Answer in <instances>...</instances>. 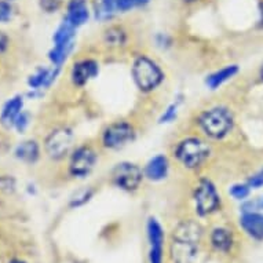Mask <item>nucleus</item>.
I'll return each instance as SVG.
<instances>
[{
	"mask_svg": "<svg viewBox=\"0 0 263 263\" xmlns=\"http://www.w3.org/2000/svg\"><path fill=\"white\" fill-rule=\"evenodd\" d=\"M22 106H24V98L21 95H17L5 105V108L0 115V123L5 125L6 128H9L11 125L15 124L18 116L21 115Z\"/></svg>",
	"mask_w": 263,
	"mask_h": 263,
	"instance_id": "15",
	"label": "nucleus"
},
{
	"mask_svg": "<svg viewBox=\"0 0 263 263\" xmlns=\"http://www.w3.org/2000/svg\"><path fill=\"white\" fill-rule=\"evenodd\" d=\"M90 17V11L87 7L86 0H70L68 5V13H66V21L72 24L74 28L86 24Z\"/></svg>",
	"mask_w": 263,
	"mask_h": 263,
	"instance_id": "14",
	"label": "nucleus"
},
{
	"mask_svg": "<svg viewBox=\"0 0 263 263\" xmlns=\"http://www.w3.org/2000/svg\"><path fill=\"white\" fill-rule=\"evenodd\" d=\"M92 194H94V192L90 189H84L82 190V192H79V193L76 194V197H74L73 201H72V205H73V207H79V205L87 203V201L91 199Z\"/></svg>",
	"mask_w": 263,
	"mask_h": 263,
	"instance_id": "26",
	"label": "nucleus"
},
{
	"mask_svg": "<svg viewBox=\"0 0 263 263\" xmlns=\"http://www.w3.org/2000/svg\"><path fill=\"white\" fill-rule=\"evenodd\" d=\"M143 177L145 174L137 164L127 163V161L119 163L112 171L113 185L127 192H134L138 189Z\"/></svg>",
	"mask_w": 263,
	"mask_h": 263,
	"instance_id": "5",
	"label": "nucleus"
},
{
	"mask_svg": "<svg viewBox=\"0 0 263 263\" xmlns=\"http://www.w3.org/2000/svg\"><path fill=\"white\" fill-rule=\"evenodd\" d=\"M11 6L10 3L5 2V0H0V22L9 21L11 17Z\"/></svg>",
	"mask_w": 263,
	"mask_h": 263,
	"instance_id": "29",
	"label": "nucleus"
},
{
	"mask_svg": "<svg viewBox=\"0 0 263 263\" xmlns=\"http://www.w3.org/2000/svg\"><path fill=\"white\" fill-rule=\"evenodd\" d=\"M230 196L233 197L234 200H238V201H242L246 200L251 193V186L248 183H236L230 187L229 190Z\"/></svg>",
	"mask_w": 263,
	"mask_h": 263,
	"instance_id": "22",
	"label": "nucleus"
},
{
	"mask_svg": "<svg viewBox=\"0 0 263 263\" xmlns=\"http://www.w3.org/2000/svg\"><path fill=\"white\" fill-rule=\"evenodd\" d=\"M133 78L139 90L152 91L161 84L164 79L163 70L155 61L146 55H139L133 64Z\"/></svg>",
	"mask_w": 263,
	"mask_h": 263,
	"instance_id": "3",
	"label": "nucleus"
},
{
	"mask_svg": "<svg viewBox=\"0 0 263 263\" xmlns=\"http://www.w3.org/2000/svg\"><path fill=\"white\" fill-rule=\"evenodd\" d=\"M194 205L200 216H207L220 207V196L208 178H201L194 189Z\"/></svg>",
	"mask_w": 263,
	"mask_h": 263,
	"instance_id": "4",
	"label": "nucleus"
},
{
	"mask_svg": "<svg viewBox=\"0 0 263 263\" xmlns=\"http://www.w3.org/2000/svg\"><path fill=\"white\" fill-rule=\"evenodd\" d=\"M73 43L70 44H62V46H54L52 50L48 52V58L52 62L54 66L61 68V65L64 64L65 61L68 60V57L73 50Z\"/></svg>",
	"mask_w": 263,
	"mask_h": 263,
	"instance_id": "21",
	"label": "nucleus"
},
{
	"mask_svg": "<svg viewBox=\"0 0 263 263\" xmlns=\"http://www.w3.org/2000/svg\"><path fill=\"white\" fill-rule=\"evenodd\" d=\"M74 30H76V28L65 20L60 25V28L57 29L55 33H54V37H52L54 46L74 43Z\"/></svg>",
	"mask_w": 263,
	"mask_h": 263,
	"instance_id": "20",
	"label": "nucleus"
},
{
	"mask_svg": "<svg viewBox=\"0 0 263 263\" xmlns=\"http://www.w3.org/2000/svg\"><path fill=\"white\" fill-rule=\"evenodd\" d=\"M39 145L36 141H32V139L18 145L17 151H15V156L18 159H21L22 161H26V163H35L36 160L39 159Z\"/></svg>",
	"mask_w": 263,
	"mask_h": 263,
	"instance_id": "19",
	"label": "nucleus"
},
{
	"mask_svg": "<svg viewBox=\"0 0 263 263\" xmlns=\"http://www.w3.org/2000/svg\"><path fill=\"white\" fill-rule=\"evenodd\" d=\"M248 185L254 189H258V187H262L263 186V170H260L259 173H256L255 175L248 179Z\"/></svg>",
	"mask_w": 263,
	"mask_h": 263,
	"instance_id": "30",
	"label": "nucleus"
},
{
	"mask_svg": "<svg viewBox=\"0 0 263 263\" xmlns=\"http://www.w3.org/2000/svg\"><path fill=\"white\" fill-rule=\"evenodd\" d=\"M238 72L237 65H229V66H224L222 69L216 70L214 73H211L207 78V86L211 88V90H216L218 87H220L222 84H224L226 82H229L230 79L234 78Z\"/></svg>",
	"mask_w": 263,
	"mask_h": 263,
	"instance_id": "16",
	"label": "nucleus"
},
{
	"mask_svg": "<svg viewBox=\"0 0 263 263\" xmlns=\"http://www.w3.org/2000/svg\"><path fill=\"white\" fill-rule=\"evenodd\" d=\"M98 156L91 146H80L72 153L69 161V173L72 177L84 178L94 170Z\"/></svg>",
	"mask_w": 263,
	"mask_h": 263,
	"instance_id": "7",
	"label": "nucleus"
},
{
	"mask_svg": "<svg viewBox=\"0 0 263 263\" xmlns=\"http://www.w3.org/2000/svg\"><path fill=\"white\" fill-rule=\"evenodd\" d=\"M9 263H25V262H22V260H18V259H13V260H11V262H9Z\"/></svg>",
	"mask_w": 263,
	"mask_h": 263,
	"instance_id": "34",
	"label": "nucleus"
},
{
	"mask_svg": "<svg viewBox=\"0 0 263 263\" xmlns=\"http://www.w3.org/2000/svg\"><path fill=\"white\" fill-rule=\"evenodd\" d=\"M60 72V68L54 66L52 69H39L35 74H32L29 79V86L32 88H40V87H48L54 80L55 76Z\"/></svg>",
	"mask_w": 263,
	"mask_h": 263,
	"instance_id": "18",
	"label": "nucleus"
},
{
	"mask_svg": "<svg viewBox=\"0 0 263 263\" xmlns=\"http://www.w3.org/2000/svg\"><path fill=\"white\" fill-rule=\"evenodd\" d=\"M147 238H149V263H163L164 230L161 224L151 218L147 220Z\"/></svg>",
	"mask_w": 263,
	"mask_h": 263,
	"instance_id": "9",
	"label": "nucleus"
},
{
	"mask_svg": "<svg viewBox=\"0 0 263 263\" xmlns=\"http://www.w3.org/2000/svg\"><path fill=\"white\" fill-rule=\"evenodd\" d=\"M196 252H197V244L173 238L171 258L174 263H190L196 256Z\"/></svg>",
	"mask_w": 263,
	"mask_h": 263,
	"instance_id": "13",
	"label": "nucleus"
},
{
	"mask_svg": "<svg viewBox=\"0 0 263 263\" xmlns=\"http://www.w3.org/2000/svg\"><path fill=\"white\" fill-rule=\"evenodd\" d=\"M135 137L134 127L127 121H116L108 125L102 134V143L108 149H119L131 142Z\"/></svg>",
	"mask_w": 263,
	"mask_h": 263,
	"instance_id": "6",
	"label": "nucleus"
},
{
	"mask_svg": "<svg viewBox=\"0 0 263 263\" xmlns=\"http://www.w3.org/2000/svg\"><path fill=\"white\" fill-rule=\"evenodd\" d=\"M100 73V65L94 60H82L76 62L70 72L72 82L76 86H86L87 83L95 79Z\"/></svg>",
	"mask_w": 263,
	"mask_h": 263,
	"instance_id": "10",
	"label": "nucleus"
},
{
	"mask_svg": "<svg viewBox=\"0 0 263 263\" xmlns=\"http://www.w3.org/2000/svg\"><path fill=\"white\" fill-rule=\"evenodd\" d=\"M186 2H196V0H186Z\"/></svg>",
	"mask_w": 263,
	"mask_h": 263,
	"instance_id": "36",
	"label": "nucleus"
},
{
	"mask_svg": "<svg viewBox=\"0 0 263 263\" xmlns=\"http://www.w3.org/2000/svg\"><path fill=\"white\" fill-rule=\"evenodd\" d=\"M242 230L255 240H263V214L250 211L244 212L240 219Z\"/></svg>",
	"mask_w": 263,
	"mask_h": 263,
	"instance_id": "12",
	"label": "nucleus"
},
{
	"mask_svg": "<svg viewBox=\"0 0 263 263\" xmlns=\"http://www.w3.org/2000/svg\"><path fill=\"white\" fill-rule=\"evenodd\" d=\"M210 153L211 149L208 143L196 137L182 139L174 152L178 161L189 170L199 168L200 165H203L204 161L210 157Z\"/></svg>",
	"mask_w": 263,
	"mask_h": 263,
	"instance_id": "2",
	"label": "nucleus"
},
{
	"mask_svg": "<svg viewBox=\"0 0 263 263\" xmlns=\"http://www.w3.org/2000/svg\"><path fill=\"white\" fill-rule=\"evenodd\" d=\"M62 5V0H40V6L42 9L46 10L47 13L57 11Z\"/></svg>",
	"mask_w": 263,
	"mask_h": 263,
	"instance_id": "27",
	"label": "nucleus"
},
{
	"mask_svg": "<svg viewBox=\"0 0 263 263\" xmlns=\"http://www.w3.org/2000/svg\"><path fill=\"white\" fill-rule=\"evenodd\" d=\"M252 205L258 208V210H263V197H260V199H259L258 201H255V203H252Z\"/></svg>",
	"mask_w": 263,
	"mask_h": 263,
	"instance_id": "33",
	"label": "nucleus"
},
{
	"mask_svg": "<svg viewBox=\"0 0 263 263\" xmlns=\"http://www.w3.org/2000/svg\"><path fill=\"white\" fill-rule=\"evenodd\" d=\"M260 78H262V80H263V68H262V70H260Z\"/></svg>",
	"mask_w": 263,
	"mask_h": 263,
	"instance_id": "35",
	"label": "nucleus"
},
{
	"mask_svg": "<svg viewBox=\"0 0 263 263\" xmlns=\"http://www.w3.org/2000/svg\"><path fill=\"white\" fill-rule=\"evenodd\" d=\"M170 161L164 155H157L147 161L145 167V177L153 182L163 181L168 175Z\"/></svg>",
	"mask_w": 263,
	"mask_h": 263,
	"instance_id": "11",
	"label": "nucleus"
},
{
	"mask_svg": "<svg viewBox=\"0 0 263 263\" xmlns=\"http://www.w3.org/2000/svg\"><path fill=\"white\" fill-rule=\"evenodd\" d=\"M177 113H178V104H173L170 105L167 110L164 112V115L161 116L160 121L161 123H170V121H173L175 117H177Z\"/></svg>",
	"mask_w": 263,
	"mask_h": 263,
	"instance_id": "28",
	"label": "nucleus"
},
{
	"mask_svg": "<svg viewBox=\"0 0 263 263\" xmlns=\"http://www.w3.org/2000/svg\"><path fill=\"white\" fill-rule=\"evenodd\" d=\"M211 244L216 251L228 252L233 246V236L228 229L216 228L211 233Z\"/></svg>",
	"mask_w": 263,
	"mask_h": 263,
	"instance_id": "17",
	"label": "nucleus"
},
{
	"mask_svg": "<svg viewBox=\"0 0 263 263\" xmlns=\"http://www.w3.org/2000/svg\"><path fill=\"white\" fill-rule=\"evenodd\" d=\"M9 46V39H7V36L3 35L2 32H0V54H3L6 51V48Z\"/></svg>",
	"mask_w": 263,
	"mask_h": 263,
	"instance_id": "32",
	"label": "nucleus"
},
{
	"mask_svg": "<svg viewBox=\"0 0 263 263\" xmlns=\"http://www.w3.org/2000/svg\"><path fill=\"white\" fill-rule=\"evenodd\" d=\"M149 0H119V10L121 11H128L131 9L139 7V6L146 5Z\"/></svg>",
	"mask_w": 263,
	"mask_h": 263,
	"instance_id": "24",
	"label": "nucleus"
},
{
	"mask_svg": "<svg viewBox=\"0 0 263 263\" xmlns=\"http://www.w3.org/2000/svg\"><path fill=\"white\" fill-rule=\"evenodd\" d=\"M116 10H119V0H102L101 3L100 15L110 17Z\"/></svg>",
	"mask_w": 263,
	"mask_h": 263,
	"instance_id": "23",
	"label": "nucleus"
},
{
	"mask_svg": "<svg viewBox=\"0 0 263 263\" xmlns=\"http://www.w3.org/2000/svg\"><path fill=\"white\" fill-rule=\"evenodd\" d=\"M28 124H29V120H28V115L26 113H21L20 116H18L17 121H15V127H17V129L20 131V133H22L24 129L28 127Z\"/></svg>",
	"mask_w": 263,
	"mask_h": 263,
	"instance_id": "31",
	"label": "nucleus"
},
{
	"mask_svg": "<svg viewBox=\"0 0 263 263\" xmlns=\"http://www.w3.org/2000/svg\"><path fill=\"white\" fill-rule=\"evenodd\" d=\"M73 143V133L69 128H57L46 139V152L51 159H62L68 155Z\"/></svg>",
	"mask_w": 263,
	"mask_h": 263,
	"instance_id": "8",
	"label": "nucleus"
},
{
	"mask_svg": "<svg viewBox=\"0 0 263 263\" xmlns=\"http://www.w3.org/2000/svg\"><path fill=\"white\" fill-rule=\"evenodd\" d=\"M106 40H108V43L113 44V46H120V44L124 43V33L116 29L109 30L108 35H106Z\"/></svg>",
	"mask_w": 263,
	"mask_h": 263,
	"instance_id": "25",
	"label": "nucleus"
},
{
	"mask_svg": "<svg viewBox=\"0 0 263 263\" xmlns=\"http://www.w3.org/2000/svg\"><path fill=\"white\" fill-rule=\"evenodd\" d=\"M199 125L204 134L212 139H222L233 127V116L228 108L215 106L199 117Z\"/></svg>",
	"mask_w": 263,
	"mask_h": 263,
	"instance_id": "1",
	"label": "nucleus"
}]
</instances>
